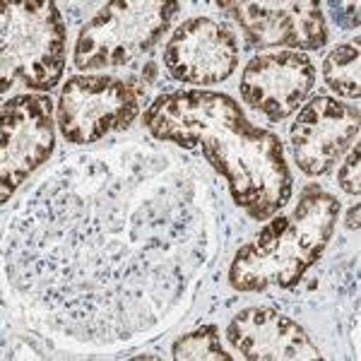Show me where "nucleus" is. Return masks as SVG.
<instances>
[{"label": "nucleus", "mask_w": 361, "mask_h": 361, "mask_svg": "<svg viewBox=\"0 0 361 361\" xmlns=\"http://www.w3.org/2000/svg\"><path fill=\"white\" fill-rule=\"evenodd\" d=\"M154 137L190 149L200 145L207 161L229 180L234 200L250 217L267 219L289 200L292 176L277 135L246 121L238 104L214 92H173L145 114Z\"/></svg>", "instance_id": "nucleus-1"}, {"label": "nucleus", "mask_w": 361, "mask_h": 361, "mask_svg": "<svg viewBox=\"0 0 361 361\" xmlns=\"http://www.w3.org/2000/svg\"><path fill=\"white\" fill-rule=\"evenodd\" d=\"M340 202L318 188H308L292 212L277 217L255 243L236 253L229 279L241 292L289 287L316 263L335 229Z\"/></svg>", "instance_id": "nucleus-2"}, {"label": "nucleus", "mask_w": 361, "mask_h": 361, "mask_svg": "<svg viewBox=\"0 0 361 361\" xmlns=\"http://www.w3.org/2000/svg\"><path fill=\"white\" fill-rule=\"evenodd\" d=\"M3 90L22 82L51 90L66 68V27L56 3H3Z\"/></svg>", "instance_id": "nucleus-3"}, {"label": "nucleus", "mask_w": 361, "mask_h": 361, "mask_svg": "<svg viewBox=\"0 0 361 361\" xmlns=\"http://www.w3.org/2000/svg\"><path fill=\"white\" fill-rule=\"evenodd\" d=\"M176 3L116 0L80 32L75 66L80 70L123 68L157 44Z\"/></svg>", "instance_id": "nucleus-4"}, {"label": "nucleus", "mask_w": 361, "mask_h": 361, "mask_svg": "<svg viewBox=\"0 0 361 361\" xmlns=\"http://www.w3.org/2000/svg\"><path fill=\"white\" fill-rule=\"evenodd\" d=\"M137 111V92L123 80L82 75L63 87L58 126L70 142L85 145L133 123Z\"/></svg>", "instance_id": "nucleus-5"}, {"label": "nucleus", "mask_w": 361, "mask_h": 361, "mask_svg": "<svg viewBox=\"0 0 361 361\" xmlns=\"http://www.w3.org/2000/svg\"><path fill=\"white\" fill-rule=\"evenodd\" d=\"M51 102L44 97H15L3 104L0 126V197L8 200L13 190L54 149Z\"/></svg>", "instance_id": "nucleus-6"}, {"label": "nucleus", "mask_w": 361, "mask_h": 361, "mask_svg": "<svg viewBox=\"0 0 361 361\" xmlns=\"http://www.w3.org/2000/svg\"><path fill=\"white\" fill-rule=\"evenodd\" d=\"M164 63L169 73L188 85L222 82L236 70L238 44L231 29L195 17L183 22L166 44Z\"/></svg>", "instance_id": "nucleus-7"}, {"label": "nucleus", "mask_w": 361, "mask_h": 361, "mask_svg": "<svg viewBox=\"0 0 361 361\" xmlns=\"http://www.w3.org/2000/svg\"><path fill=\"white\" fill-rule=\"evenodd\" d=\"M359 111L349 104H340L328 97H316L306 104L292 126L294 157L301 171L320 176L357 142Z\"/></svg>", "instance_id": "nucleus-8"}, {"label": "nucleus", "mask_w": 361, "mask_h": 361, "mask_svg": "<svg viewBox=\"0 0 361 361\" xmlns=\"http://www.w3.org/2000/svg\"><path fill=\"white\" fill-rule=\"evenodd\" d=\"M316 85V70L299 51L255 56L243 70L241 94L255 111L282 121L301 106Z\"/></svg>", "instance_id": "nucleus-9"}, {"label": "nucleus", "mask_w": 361, "mask_h": 361, "mask_svg": "<svg viewBox=\"0 0 361 361\" xmlns=\"http://www.w3.org/2000/svg\"><path fill=\"white\" fill-rule=\"evenodd\" d=\"M238 25L253 46H289L311 51L328 39L320 5L306 3H236Z\"/></svg>", "instance_id": "nucleus-10"}, {"label": "nucleus", "mask_w": 361, "mask_h": 361, "mask_svg": "<svg viewBox=\"0 0 361 361\" xmlns=\"http://www.w3.org/2000/svg\"><path fill=\"white\" fill-rule=\"evenodd\" d=\"M231 347L243 359L258 361H316V345L292 318L272 308H246L226 328Z\"/></svg>", "instance_id": "nucleus-11"}, {"label": "nucleus", "mask_w": 361, "mask_h": 361, "mask_svg": "<svg viewBox=\"0 0 361 361\" xmlns=\"http://www.w3.org/2000/svg\"><path fill=\"white\" fill-rule=\"evenodd\" d=\"M323 75L330 90L337 94L359 99L361 94V51L357 44L337 46L333 54H328L323 63Z\"/></svg>", "instance_id": "nucleus-12"}, {"label": "nucleus", "mask_w": 361, "mask_h": 361, "mask_svg": "<svg viewBox=\"0 0 361 361\" xmlns=\"http://www.w3.org/2000/svg\"><path fill=\"white\" fill-rule=\"evenodd\" d=\"M173 357L178 361H226L231 359L219 345V335L214 325L197 328L193 333L183 335L173 345Z\"/></svg>", "instance_id": "nucleus-13"}, {"label": "nucleus", "mask_w": 361, "mask_h": 361, "mask_svg": "<svg viewBox=\"0 0 361 361\" xmlns=\"http://www.w3.org/2000/svg\"><path fill=\"white\" fill-rule=\"evenodd\" d=\"M359 178H361L359 145L354 142V149H352V154H349V157H347V161H345V164H342L340 173H337V180H340L342 190H347L349 195H359V190H361V183H359Z\"/></svg>", "instance_id": "nucleus-14"}, {"label": "nucleus", "mask_w": 361, "mask_h": 361, "mask_svg": "<svg viewBox=\"0 0 361 361\" xmlns=\"http://www.w3.org/2000/svg\"><path fill=\"white\" fill-rule=\"evenodd\" d=\"M357 217H359V205H354V209L349 212V226H359Z\"/></svg>", "instance_id": "nucleus-15"}]
</instances>
